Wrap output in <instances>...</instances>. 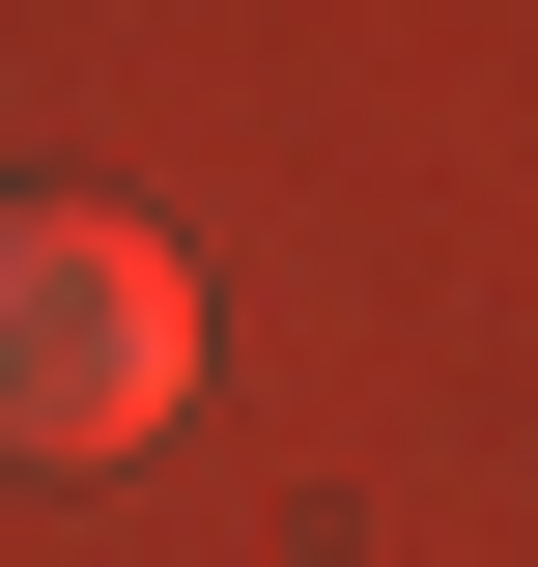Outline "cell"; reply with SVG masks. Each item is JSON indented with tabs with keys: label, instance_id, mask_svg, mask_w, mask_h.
I'll use <instances>...</instances> for the list:
<instances>
[{
	"label": "cell",
	"instance_id": "6da1fadb",
	"mask_svg": "<svg viewBox=\"0 0 538 567\" xmlns=\"http://www.w3.org/2000/svg\"><path fill=\"white\" fill-rule=\"evenodd\" d=\"M199 398V256L114 199H0V454H142Z\"/></svg>",
	"mask_w": 538,
	"mask_h": 567
}]
</instances>
